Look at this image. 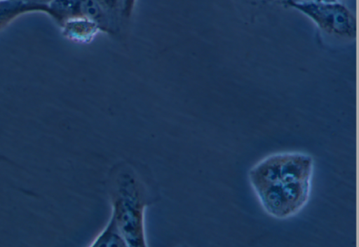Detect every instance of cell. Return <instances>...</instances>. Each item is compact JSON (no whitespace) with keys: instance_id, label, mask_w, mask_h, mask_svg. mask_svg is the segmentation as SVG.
Instances as JSON below:
<instances>
[{"instance_id":"obj_7","label":"cell","mask_w":359,"mask_h":247,"mask_svg":"<svg viewBox=\"0 0 359 247\" xmlns=\"http://www.w3.org/2000/svg\"><path fill=\"white\" fill-rule=\"evenodd\" d=\"M126 246L115 223L110 218L106 227L97 237L90 246Z\"/></svg>"},{"instance_id":"obj_11","label":"cell","mask_w":359,"mask_h":247,"mask_svg":"<svg viewBox=\"0 0 359 247\" xmlns=\"http://www.w3.org/2000/svg\"><path fill=\"white\" fill-rule=\"evenodd\" d=\"M316 1H334L335 0H313Z\"/></svg>"},{"instance_id":"obj_5","label":"cell","mask_w":359,"mask_h":247,"mask_svg":"<svg viewBox=\"0 0 359 247\" xmlns=\"http://www.w3.org/2000/svg\"><path fill=\"white\" fill-rule=\"evenodd\" d=\"M63 34L70 40L80 43H88L102 31L93 21L79 18L67 22L62 26Z\"/></svg>"},{"instance_id":"obj_1","label":"cell","mask_w":359,"mask_h":247,"mask_svg":"<svg viewBox=\"0 0 359 247\" xmlns=\"http://www.w3.org/2000/svg\"><path fill=\"white\" fill-rule=\"evenodd\" d=\"M314 162L308 153L292 151L271 154L248 172L250 185L264 210L276 219L299 213L309 202Z\"/></svg>"},{"instance_id":"obj_4","label":"cell","mask_w":359,"mask_h":247,"mask_svg":"<svg viewBox=\"0 0 359 247\" xmlns=\"http://www.w3.org/2000/svg\"><path fill=\"white\" fill-rule=\"evenodd\" d=\"M48 14L62 27L68 21L85 18L95 22L102 31L111 34L112 22L97 0H53Z\"/></svg>"},{"instance_id":"obj_9","label":"cell","mask_w":359,"mask_h":247,"mask_svg":"<svg viewBox=\"0 0 359 247\" xmlns=\"http://www.w3.org/2000/svg\"><path fill=\"white\" fill-rule=\"evenodd\" d=\"M137 0H123V17L128 19L131 17Z\"/></svg>"},{"instance_id":"obj_6","label":"cell","mask_w":359,"mask_h":247,"mask_svg":"<svg viewBox=\"0 0 359 247\" xmlns=\"http://www.w3.org/2000/svg\"><path fill=\"white\" fill-rule=\"evenodd\" d=\"M38 11L35 8L14 0H0V29L3 28L18 15Z\"/></svg>"},{"instance_id":"obj_2","label":"cell","mask_w":359,"mask_h":247,"mask_svg":"<svg viewBox=\"0 0 359 247\" xmlns=\"http://www.w3.org/2000/svg\"><path fill=\"white\" fill-rule=\"evenodd\" d=\"M142 190L136 178L126 173L118 178L111 194V219L126 246H147L144 227L146 204Z\"/></svg>"},{"instance_id":"obj_10","label":"cell","mask_w":359,"mask_h":247,"mask_svg":"<svg viewBox=\"0 0 359 247\" xmlns=\"http://www.w3.org/2000/svg\"><path fill=\"white\" fill-rule=\"evenodd\" d=\"M269 1H273L275 2L279 3L281 4H284V5H287V6H290L293 3L301 1L300 0H269Z\"/></svg>"},{"instance_id":"obj_3","label":"cell","mask_w":359,"mask_h":247,"mask_svg":"<svg viewBox=\"0 0 359 247\" xmlns=\"http://www.w3.org/2000/svg\"><path fill=\"white\" fill-rule=\"evenodd\" d=\"M291 6L307 15L322 29L340 34H353L355 20L350 11L335 1H299Z\"/></svg>"},{"instance_id":"obj_8","label":"cell","mask_w":359,"mask_h":247,"mask_svg":"<svg viewBox=\"0 0 359 247\" xmlns=\"http://www.w3.org/2000/svg\"><path fill=\"white\" fill-rule=\"evenodd\" d=\"M35 8L38 11L48 13V6L53 0H14Z\"/></svg>"}]
</instances>
